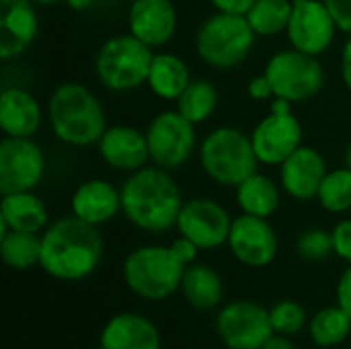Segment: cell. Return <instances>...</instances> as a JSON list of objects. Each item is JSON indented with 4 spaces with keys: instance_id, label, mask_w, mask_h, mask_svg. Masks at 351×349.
<instances>
[{
    "instance_id": "cell-1",
    "label": "cell",
    "mask_w": 351,
    "mask_h": 349,
    "mask_svg": "<svg viewBox=\"0 0 351 349\" xmlns=\"http://www.w3.org/2000/svg\"><path fill=\"white\" fill-rule=\"evenodd\" d=\"M121 214L138 230L165 234L177 228L185 204L171 171L156 165L130 173L121 183Z\"/></svg>"
},
{
    "instance_id": "cell-2",
    "label": "cell",
    "mask_w": 351,
    "mask_h": 349,
    "mask_svg": "<svg viewBox=\"0 0 351 349\" xmlns=\"http://www.w3.org/2000/svg\"><path fill=\"white\" fill-rule=\"evenodd\" d=\"M103 259V237L97 226L66 216L49 222L41 232L39 267L60 282H82Z\"/></svg>"
},
{
    "instance_id": "cell-3",
    "label": "cell",
    "mask_w": 351,
    "mask_h": 349,
    "mask_svg": "<svg viewBox=\"0 0 351 349\" xmlns=\"http://www.w3.org/2000/svg\"><path fill=\"white\" fill-rule=\"evenodd\" d=\"M53 136L74 148L97 146L107 130V115L97 95L80 82H62L47 101Z\"/></svg>"
},
{
    "instance_id": "cell-4",
    "label": "cell",
    "mask_w": 351,
    "mask_h": 349,
    "mask_svg": "<svg viewBox=\"0 0 351 349\" xmlns=\"http://www.w3.org/2000/svg\"><path fill=\"white\" fill-rule=\"evenodd\" d=\"M187 265L171 245H144L130 251L121 265L123 284L132 294L148 302H160L181 290Z\"/></svg>"
},
{
    "instance_id": "cell-5",
    "label": "cell",
    "mask_w": 351,
    "mask_h": 349,
    "mask_svg": "<svg viewBox=\"0 0 351 349\" xmlns=\"http://www.w3.org/2000/svg\"><path fill=\"white\" fill-rule=\"evenodd\" d=\"M197 154L208 179L222 187H239L259 167L251 136L230 125L212 130L202 140Z\"/></svg>"
},
{
    "instance_id": "cell-6",
    "label": "cell",
    "mask_w": 351,
    "mask_h": 349,
    "mask_svg": "<svg viewBox=\"0 0 351 349\" xmlns=\"http://www.w3.org/2000/svg\"><path fill=\"white\" fill-rule=\"evenodd\" d=\"M255 31L243 14L214 12L195 33V51L199 60L216 70L241 66L255 47Z\"/></svg>"
},
{
    "instance_id": "cell-7",
    "label": "cell",
    "mask_w": 351,
    "mask_h": 349,
    "mask_svg": "<svg viewBox=\"0 0 351 349\" xmlns=\"http://www.w3.org/2000/svg\"><path fill=\"white\" fill-rule=\"evenodd\" d=\"M154 51L132 33L113 35L95 56V74L111 93H130L148 82Z\"/></svg>"
},
{
    "instance_id": "cell-8",
    "label": "cell",
    "mask_w": 351,
    "mask_h": 349,
    "mask_svg": "<svg viewBox=\"0 0 351 349\" xmlns=\"http://www.w3.org/2000/svg\"><path fill=\"white\" fill-rule=\"evenodd\" d=\"M263 74L274 88V97L290 103L311 101L325 86V68L319 58L294 47L276 51L267 60Z\"/></svg>"
},
{
    "instance_id": "cell-9",
    "label": "cell",
    "mask_w": 351,
    "mask_h": 349,
    "mask_svg": "<svg viewBox=\"0 0 351 349\" xmlns=\"http://www.w3.org/2000/svg\"><path fill=\"white\" fill-rule=\"evenodd\" d=\"M292 105L286 99L274 97L269 115L263 117L249 134L259 165L280 167L294 150L302 146V123L292 113Z\"/></svg>"
},
{
    "instance_id": "cell-10",
    "label": "cell",
    "mask_w": 351,
    "mask_h": 349,
    "mask_svg": "<svg viewBox=\"0 0 351 349\" xmlns=\"http://www.w3.org/2000/svg\"><path fill=\"white\" fill-rule=\"evenodd\" d=\"M195 128L197 125L185 119L177 109L156 113L144 130L150 150V163L165 171L181 169L197 148Z\"/></svg>"
},
{
    "instance_id": "cell-11",
    "label": "cell",
    "mask_w": 351,
    "mask_h": 349,
    "mask_svg": "<svg viewBox=\"0 0 351 349\" xmlns=\"http://www.w3.org/2000/svg\"><path fill=\"white\" fill-rule=\"evenodd\" d=\"M216 335L226 349H261L274 335L269 309L253 300H232L216 313Z\"/></svg>"
},
{
    "instance_id": "cell-12",
    "label": "cell",
    "mask_w": 351,
    "mask_h": 349,
    "mask_svg": "<svg viewBox=\"0 0 351 349\" xmlns=\"http://www.w3.org/2000/svg\"><path fill=\"white\" fill-rule=\"evenodd\" d=\"M339 27L325 0H292V16L286 29L290 47L308 56H323L335 41Z\"/></svg>"
},
{
    "instance_id": "cell-13",
    "label": "cell",
    "mask_w": 351,
    "mask_h": 349,
    "mask_svg": "<svg viewBox=\"0 0 351 349\" xmlns=\"http://www.w3.org/2000/svg\"><path fill=\"white\" fill-rule=\"evenodd\" d=\"M45 175V154L33 138L0 142V193L35 191Z\"/></svg>"
},
{
    "instance_id": "cell-14",
    "label": "cell",
    "mask_w": 351,
    "mask_h": 349,
    "mask_svg": "<svg viewBox=\"0 0 351 349\" xmlns=\"http://www.w3.org/2000/svg\"><path fill=\"white\" fill-rule=\"evenodd\" d=\"M230 226L232 218L228 210L210 197L185 200L177 220L179 234L195 243L199 251H214L224 247L228 243Z\"/></svg>"
},
{
    "instance_id": "cell-15",
    "label": "cell",
    "mask_w": 351,
    "mask_h": 349,
    "mask_svg": "<svg viewBox=\"0 0 351 349\" xmlns=\"http://www.w3.org/2000/svg\"><path fill=\"white\" fill-rule=\"evenodd\" d=\"M228 249L234 259L247 267L261 269L276 261L280 251V239L269 218H259L251 214H241L232 218Z\"/></svg>"
},
{
    "instance_id": "cell-16",
    "label": "cell",
    "mask_w": 351,
    "mask_h": 349,
    "mask_svg": "<svg viewBox=\"0 0 351 349\" xmlns=\"http://www.w3.org/2000/svg\"><path fill=\"white\" fill-rule=\"evenodd\" d=\"M179 25V12L173 0H134L128 10V29L148 47L167 45Z\"/></svg>"
},
{
    "instance_id": "cell-17",
    "label": "cell",
    "mask_w": 351,
    "mask_h": 349,
    "mask_svg": "<svg viewBox=\"0 0 351 349\" xmlns=\"http://www.w3.org/2000/svg\"><path fill=\"white\" fill-rule=\"evenodd\" d=\"M329 173L323 154L313 146H300L280 165V187L296 202L317 200L319 187Z\"/></svg>"
},
{
    "instance_id": "cell-18",
    "label": "cell",
    "mask_w": 351,
    "mask_h": 349,
    "mask_svg": "<svg viewBox=\"0 0 351 349\" xmlns=\"http://www.w3.org/2000/svg\"><path fill=\"white\" fill-rule=\"evenodd\" d=\"M99 156L107 167L119 173H136L150 160L146 132L132 125H107L105 134L97 142Z\"/></svg>"
},
{
    "instance_id": "cell-19",
    "label": "cell",
    "mask_w": 351,
    "mask_h": 349,
    "mask_svg": "<svg viewBox=\"0 0 351 349\" xmlns=\"http://www.w3.org/2000/svg\"><path fill=\"white\" fill-rule=\"evenodd\" d=\"M31 0H0V58L4 62L23 56L35 41L39 19Z\"/></svg>"
},
{
    "instance_id": "cell-20",
    "label": "cell",
    "mask_w": 351,
    "mask_h": 349,
    "mask_svg": "<svg viewBox=\"0 0 351 349\" xmlns=\"http://www.w3.org/2000/svg\"><path fill=\"white\" fill-rule=\"evenodd\" d=\"M70 212L78 220L99 228L121 214V189L109 179H86L72 191Z\"/></svg>"
},
{
    "instance_id": "cell-21",
    "label": "cell",
    "mask_w": 351,
    "mask_h": 349,
    "mask_svg": "<svg viewBox=\"0 0 351 349\" xmlns=\"http://www.w3.org/2000/svg\"><path fill=\"white\" fill-rule=\"evenodd\" d=\"M99 344L105 349H160L162 339L158 327L144 315L119 313L113 315L99 333Z\"/></svg>"
},
{
    "instance_id": "cell-22",
    "label": "cell",
    "mask_w": 351,
    "mask_h": 349,
    "mask_svg": "<svg viewBox=\"0 0 351 349\" xmlns=\"http://www.w3.org/2000/svg\"><path fill=\"white\" fill-rule=\"evenodd\" d=\"M43 111L33 93L6 86L0 93V130L8 138H33L41 125Z\"/></svg>"
},
{
    "instance_id": "cell-23",
    "label": "cell",
    "mask_w": 351,
    "mask_h": 349,
    "mask_svg": "<svg viewBox=\"0 0 351 349\" xmlns=\"http://www.w3.org/2000/svg\"><path fill=\"white\" fill-rule=\"evenodd\" d=\"M49 226L45 202L33 191L4 193L0 200V234L6 230L41 234Z\"/></svg>"
},
{
    "instance_id": "cell-24",
    "label": "cell",
    "mask_w": 351,
    "mask_h": 349,
    "mask_svg": "<svg viewBox=\"0 0 351 349\" xmlns=\"http://www.w3.org/2000/svg\"><path fill=\"white\" fill-rule=\"evenodd\" d=\"M181 294L185 302L199 313L216 311L222 306L224 300V282L214 267L204 263H191L185 269Z\"/></svg>"
},
{
    "instance_id": "cell-25",
    "label": "cell",
    "mask_w": 351,
    "mask_h": 349,
    "mask_svg": "<svg viewBox=\"0 0 351 349\" xmlns=\"http://www.w3.org/2000/svg\"><path fill=\"white\" fill-rule=\"evenodd\" d=\"M191 80L193 78H191L189 66L181 56L171 53V51L154 53L148 82H146L154 97L162 101H177Z\"/></svg>"
},
{
    "instance_id": "cell-26",
    "label": "cell",
    "mask_w": 351,
    "mask_h": 349,
    "mask_svg": "<svg viewBox=\"0 0 351 349\" xmlns=\"http://www.w3.org/2000/svg\"><path fill=\"white\" fill-rule=\"evenodd\" d=\"M237 204L243 214L259 216V218H271L282 204V191L280 185L261 173H253L247 177L239 187H234Z\"/></svg>"
},
{
    "instance_id": "cell-27",
    "label": "cell",
    "mask_w": 351,
    "mask_h": 349,
    "mask_svg": "<svg viewBox=\"0 0 351 349\" xmlns=\"http://www.w3.org/2000/svg\"><path fill=\"white\" fill-rule=\"evenodd\" d=\"M308 335L315 346L331 349L348 341L351 333V319L339 304L325 306L308 319Z\"/></svg>"
},
{
    "instance_id": "cell-28",
    "label": "cell",
    "mask_w": 351,
    "mask_h": 349,
    "mask_svg": "<svg viewBox=\"0 0 351 349\" xmlns=\"http://www.w3.org/2000/svg\"><path fill=\"white\" fill-rule=\"evenodd\" d=\"M0 257L6 267L25 272L39 265L41 259V234L6 230L0 234Z\"/></svg>"
},
{
    "instance_id": "cell-29",
    "label": "cell",
    "mask_w": 351,
    "mask_h": 349,
    "mask_svg": "<svg viewBox=\"0 0 351 349\" xmlns=\"http://www.w3.org/2000/svg\"><path fill=\"white\" fill-rule=\"evenodd\" d=\"M216 107H218V91L206 78H193L189 86L181 93V97L175 101V109L195 125L208 121L214 115Z\"/></svg>"
},
{
    "instance_id": "cell-30",
    "label": "cell",
    "mask_w": 351,
    "mask_h": 349,
    "mask_svg": "<svg viewBox=\"0 0 351 349\" xmlns=\"http://www.w3.org/2000/svg\"><path fill=\"white\" fill-rule=\"evenodd\" d=\"M292 16V0H255L247 21L257 37H276L286 33Z\"/></svg>"
},
{
    "instance_id": "cell-31",
    "label": "cell",
    "mask_w": 351,
    "mask_h": 349,
    "mask_svg": "<svg viewBox=\"0 0 351 349\" xmlns=\"http://www.w3.org/2000/svg\"><path fill=\"white\" fill-rule=\"evenodd\" d=\"M317 202L331 214H346L351 210V169H331L317 193Z\"/></svg>"
},
{
    "instance_id": "cell-32",
    "label": "cell",
    "mask_w": 351,
    "mask_h": 349,
    "mask_svg": "<svg viewBox=\"0 0 351 349\" xmlns=\"http://www.w3.org/2000/svg\"><path fill=\"white\" fill-rule=\"evenodd\" d=\"M269 319H271L276 335L292 337V335L300 333L304 327H308L306 311L296 300H280V302H276L269 309Z\"/></svg>"
},
{
    "instance_id": "cell-33",
    "label": "cell",
    "mask_w": 351,
    "mask_h": 349,
    "mask_svg": "<svg viewBox=\"0 0 351 349\" xmlns=\"http://www.w3.org/2000/svg\"><path fill=\"white\" fill-rule=\"evenodd\" d=\"M296 253L311 263L325 261L333 253V237L325 228H308L296 241Z\"/></svg>"
},
{
    "instance_id": "cell-34",
    "label": "cell",
    "mask_w": 351,
    "mask_h": 349,
    "mask_svg": "<svg viewBox=\"0 0 351 349\" xmlns=\"http://www.w3.org/2000/svg\"><path fill=\"white\" fill-rule=\"evenodd\" d=\"M333 237V255L351 265V218H343L331 230Z\"/></svg>"
},
{
    "instance_id": "cell-35",
    "label": "cell",
    "mask_w": 351,
    "mask_h": 349,
    "mask_svg": "<svg viewBox=\"0 0 351 349\" xmlns=\"http://www.w3.org/2000/svg\"><path fill=\"white\" fill-rule=\"evenodd\" d=\"M341 33L351 35V0H325Z\"/></svg>"
},
{
    "instance_id": "cell-36",
    "label": "cell",
    "mask_w": 351,
    "mask_h": 349,
    "mask_svg": "<svg viewBox=\"0 0 351 349\" xmlns=\"http://www.w3.org/2000/svg\"><path fill=\"white\" fill-rule=\"evenodd\" d=\"M335 304H339L351 319V265L343 269L335 288Z\"/></svg>"
},
{
    "instance_id": "cell-37",
    "label": "cell",
    "mask_w": 351,
    "mask_h": 349,
    "mask_svg": "<svg viewBox=\"0 0 351 349\" xmlns=\"http://www.w3.org/2000/svg\"><path fill=\"white\" fill-rule=\"evenodd\" d=\"M247 93L253 101H269L274 99V88L267 80L265 74H259V76H253L247 84Z\"/></svg>"
},
{
    "instance_id": "cell-38",
    "label": "cell",
    "mask_w": 351,
    "mask_h": 349,
    "mask_svg": "<svg viewBox=\"0 0 351 349\" xmlns=\"http://www.w3.org/2000/svg\"><path fill=\"white\" fill-rule=\"evenodd\" d=\"M171 249H173V253H175L185 265L195 263L197 253H199V247H197L195 243H191L189 239L181 237V234H179V239H175V241L171 243Z\"/></svg>"
},
{
    "instance_id": "cell-39",
    "label": "cell",
    "mask_w": 351,
    "mask_h": 349,
    "mask_svg": "<svg viewBox=\"0 0 351 349\" xmlns=\"http://www.w3.org/2000/svg\"><path fill=\"white\" fill-rule=\"evenodd\" d=\"M210 2L216 8V12L243 14V16H247V12L255 4V0H210Z\"/></svg>"
},
{
    "instance_id": "cell-40",
    "label": "cell",
    "mask_w": 351,
    "mask_h": 349,
    "mask_svg": "<svg viewBox=\"0 0 351 349\" xmlns=\"http://www.w3.org/2000/svg\"><path fill=\"white\" fill-rule=\"evenodd\" d=\"M341 80L346 88L351 93V35H348L343 47H341Z\"/></svg>"
},
{
    "instance_id": "cell-41",
    "label": "cell",
    "mask_w": 351,
    "mask_h": 349,
    "mask_svg": "<svg viewBox=\"0 0 351 349\" xmlns=\"http://www.w3.org/2000/svg\"><path fill=\"white\" fill-rule=\"evenodd\" d=\"M261 349H298L286 335H274Z\"/></svg>"
},
{
    "instance_id": "cell-42",
    "label": "cell",
    "mask_w": 351,
    "mask_h": 349,
    "mask_svg": "<svg viewBox=\"0 0 351 349\" xmlns=\"http://www.w3.org/2000/svg\"><path fill=\"white\" fill-rule=\"evenodd\" d=\"M72 10H86V8H90V4H93V0H64Z\"/></svg>"
},
{
    "instance_id": "cell-43",
    "label": "cell",
    "mask_w": 351,
    "mask_h": 349,
    "mask_svg": "<svg viewBox=\"0 0 351 349\" xmlns=\"http://www.w3.org/2000/svg\"><path fill=\"white\" fill-rule=\"evenodd\" d=\"M31 2H35L37 6H53V4H60L64 0H31Z\"/></svg>"
},
{
    "instance_id": "cell-44",
    "label": "cell",
    "mask_w": 351,
    "mask_h": 349,
    "mask_svg": "<svg viewBox=\"0 0 351 349\" xmlns=\"http://www.w3.org/2000/svg\"><path fill=\"white\" fill-rule=\"evenodd\" d=\"M343 160H346V167H348V169H351V142H350V146L346 148V154H343Z\"/></svg>"
},
{
    "instance_id": "cell-45",
    "label": "cell",
    "mask_w": 351,
    "mask_h": 349,
    "mask_svg": "<svg viewBox=\"0 0 351 349\" xmlns=\"http://www.w3.org/2000/svg\"><path fill=\"white\" fill-rule=\"evenodd\" d=\"M93 349H105V348H103V346H101V344H99V346H97V348H93Z\"/></svg>"
},
{
    "instance_id": "cell-46",
    "label": "cell",
    "mask_w": 351,
    "mask_h": 349,
    "mask_svg": "<svg viewBox=\"0 0 351 349\" xmlns=\"http://www.w3.org/2000/svg\"><path fill=\"white\" fill-rule=\"evenodd\" d=\"M123 2H130V4H132V2H134V0H123Z\"/></svg>"
}]
</instances>
